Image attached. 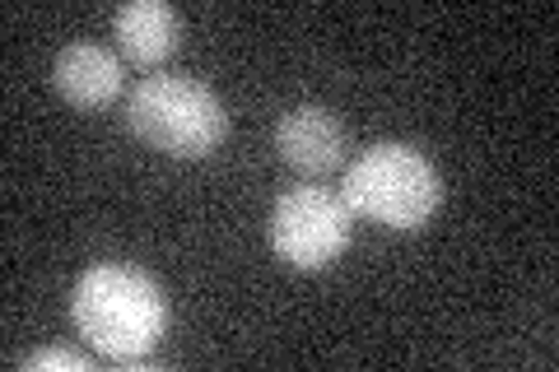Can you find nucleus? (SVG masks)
Returning a JSON list of instances; mask_svg holds the SVG:
<instances>
[{
    "label": "nucleus",
    "instance_id": "1",
    "mask_svg": "<svg viewBox=\"0 0 559 372\" xmlns=\"http://www.w3.org/2000/svg\"><path fill=\"white\" fill-rule=\"evenodd\" d=\"M70 316L98 353L117 363H140L168 331V298L159 279H150L145 271L103 261L80 275L70 293Z\"/></svg>",
    "mask_w": 559,
    "mask_h": 372
},
{
    "label": "nucleus",
    "instance_id": "2",
    "mask_svg": "<svg viewBox=\"0 0 559 372\" xmlns=\"http://www.w3.org/2000/svg\"><path fill=\"white\" fill-rule=\"evenodd\" d=\"M341 201L359 219L396 228V233H415V228H425L439 215L443 177L425 149L401 145V140H382V145H369L345 168Z\"/></svg>",
    "mask_w": 559,
    "mask_h": 372
},
{
    "label": "nucleus",
    "instance_id": "3",
    "mask_svg": "<svg viewBox=\"0 0 559 372\" xmlns=\"http://www.w3.org/2000/svg\"><path fill=\"white\" fill-rule=\"evenodd\" d=\"M127 131L168 158H210L229 135V112L191 75H145L127 98Z\"/></svg>",
    "mask_w": 559,
    "mask_h": 372
},
{
    "label": "nucleus",
    "instance_id": "4",
    "mask_svg": "<svg viewBox=\"0 0 559 372\" xmlns=\"http://www.w3.org/2000/svg\"><path fill=\"white\" fill-rule=\"evenodd\" d=\"M271 247L275 256L294 265V271H326L331 261H341L355 233V215L349 205L326 187H289L285 196L271 205Z\"/></svg>",
    "mask_w": 559,
    "mask_h": 372
},
{
    "label": "nucleus",
    "instance_id": "5",
    "mask_svg": "<svg viewBox=\"0 0 559 372\" xmlns=\"http://www.w3.org/2000/svg\"><path fill=\"white\" fill-rule=\"evenodd\" d=\"M275 154L285 158L294 172L322 182V177L345 168L349 135L331 108H322V103H299V108L280 112V121H275Z\"/></svg>",
    "mask_w": 559,
    "mask_h": 372
},
{
    "label": "nucleus",
    "instance_id": "6",
    "mask_svg": "<svg viewBox=\"0 0 559 372\" xmlns=\"http://www.w3.org/2000/svg\"><path fill=\"white\" fill-rule=\"evenodd\" d=\"M51 88L70 103V108H108V103L121 98L127 88V65H121L117 51L98 47V43H70L57 51L51 61Z\"/></svg>",
    "mask_w": 559,
    "mask_h": 372
},
{
    "label": "nucleus",
    "instance_id": "7",
    "mask_svg": "<svg viewBox=\"0 0 559 372\" xmlns=\"http://www.w3.org/2000/svg\"><path fill=\"white\" fill-rule=\"evenodd\" d=\"M112 33L131 65H164L182 47V14L168 0H127L112 14Z\"/></svg>",
    "mask_w": 559,
    "mask_h": 372
},
{
    "label": "nucleus",
    "instance_id": "8",
    "mask_svg": "<svg viewBox=\"0 0 559 372\" xmlns=\"http://www.w3.org/2000/svg\"><path fill=\"white\" fill-rule=\"evenodd\" d=\"M51 368L84 372V368H90V359H84V353H70V349H57V345H47V349H33L28 359H24V372H51Z\"/></svg>",
    "mask_w": 559,
    "mask_h": 372
}]
</instances>
